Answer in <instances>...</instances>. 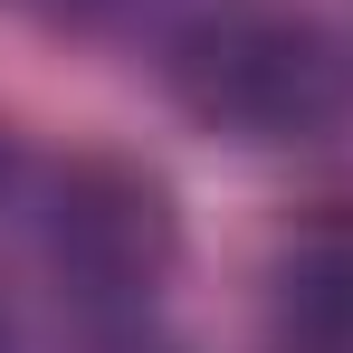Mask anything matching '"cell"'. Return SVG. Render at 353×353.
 <instances>
[{
    "instance_id": "cell-2",
    "label": "cell",
    "mask_w": 353,
    "mask_h": 353,
    "mask_svg": "<svg viewBox=\"0 0 353 353\" xmlns=\"http://www.w3.org/2000/svg\"><path fill=\"white\" fill-rule=\"evenodd\" d=\"M181 248L172 191L143 172V163H115V153H67L58 172L39 181V258L77 305H143L163 287Z\"/></svg>"
},
{
    "instance_id": "cell-5",
    "label": "cell",
    "mask_w": 353,
    "mask_h": 353,
    "mask_svg": "<svg viewBox=\"0 0 353 353\" xmlns=\"http://www.w3.org/2000/svg\"><path fill=\"white\" fill-rule=\"evenodd\" d=\"M0 353H19V325H10V305H0Z\"/></svg>"
},
{
    "instance_id": "cell-4",
    "label": "cell",
    "mask_w": 353,
    "mask_h": 353,
    "mask_svg": "<svg viewBox=\"0 0 353 353\" xmlns=\"http://www.w3.org/2000/svg\"><path fill=\"white\" fill-rule=\"evenodd\" d=\"M10 181H19V153H10V134H0V191H10Z\"/></svg>"
},
{
    "instance_id": "cell-6",
    "label": "cell",
    "mask_w": 353,
    "mask_h": 353,
    "mask_svg": "<svg viewBox=\"0 0 353 353\" xmlns=\"http://www.w3.org/2000/svg\"><path fill=\"white\" fill-rule=\"evenodd\" d=\"M115 353H163V344H115Z\"/></svg>"
},
{
    "instance_id": "cell-3",
    "label": "cell",
    "mask_w": 353,
    "mask_h": 353,
    "mask_svg": "<svg viewBox=\"0 0 353 353\" xmlns=\"http://www.w3.org/2000/svg\"><path fill=\"white\" fill-rule=\"evenodd\" d=\"M268 315L296 353H353V210H315L277 239Z\"/></svg>"
},
{
    "instance_id": "cell-1",
    "label": "cell",
    "mask_w": 353,
    "mask_h": 353,
    "mask_svg": "<svg viewBox=\"0 0 353 353\" xmlns=\"http://www.w3.org/2000/svg\"><path fill=\"white\" fill-rule=\"evenodd\" d=\"M172 96L239 143H315L353 115V48L277 0H220L172 39Z\"/></svg>"
}]
</instances>
